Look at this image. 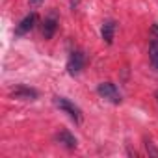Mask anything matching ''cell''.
I'll return each instance as SVG.
<instances>
[{"instance_id":"obj_12","label":"cell","mask_w":158,"mask_h":158,"mask_svg":"<svg viewBox=\"0 0 158 158\" xmlns=\"http://www.w3.org/2000/svg\"><path fill=\"white\" fill-rule=\"evenodd\" d=\"M28 4H30L32 8H37V6H41V4H43V0H28Z\"/></svg>"},{"instance_id":"obj_2","label":"cell","mask_w":158,"mask_h":158,"mask_svg":"<svg viewBox=\"0 0 158 158\" xmlns=\"http://www.w3.org/2000/svg\"><path fill=\"white\" fill-rule=\"evenodd\" d=\"M86 65V56L82 50H73L69 54V60H67V73L71 76H76V74H80V71L84 69Z\"/></svg>"},{"instance_id":"obj_14","label":"cell","mask_w":158,"mask_h":158,"mask_svg":"<svg viewBox=\"0 0 158 158\" xmlns=\"http://www.w3.org/2000/svg\"><path fill=\"white\" fill-rule=\"evenodd\" d=\"M156 101H158V91H156Z\"/></svg>"},{"instance_id":"obj_8","label":"cell","mask_w":158,"mask_h":158,"mask_svg":"<svg viewBox=\"0 0 158 158\" xmlns=\"http://www.w3.org/2000/svg\"><path fill=\"white\" fill-rule=\"evenodd\" d=\"M101 35H102V39H104L106 45H112V43H114V35H115V23H114V21H106V23L102 24Z\"/></svg>"},{"instance_id":"obj_10","label":"cell","mask_w":158,"mask_h":158,"mask_svg":"<svg viewBox=\"0 0 158 158\" xmlns=\"http://www.w3.org/2000/svg\"><path fill=\"white\" fill-rule=\"evenodd\" d=\"M145 147H147V152H149L151 156H158V149H154V145H152L151 141H147Z\"/></svg>"},{"instance_id":"obj_7","label":"cell","mask_w":158,"mask_h":158,"mask_svg":"<svg viewBox=\"0 0 158 158\" xmlns=\"http://www.w3.org/2000/svg\"><path fill=\"white\" fill-rule=\"evenodd\" d=\"M56 141L61 143V145L67 147V149H76V145H78V139H76L69 130H60V132L56 134Z\"/></svg>"},{"instance_id":"obj_11","label":"cell","mask_w":158,"mask_h":158,"mask_svg":"<svg viewBox=\"0 0 158 158\" xmlns=\"http://www.w3.org/2000/svg\"><path fill=\"white\" fill-rule=\"evenodd\" d=\"M151 34H152L154 39H158V24H152L151 26Z\"/></svg>"},{"instance_id":"obj_4","label":"cell","mask_w":158,"mask_h":158,"mask_svg":"<svg viewBox=\"0 0 158 158\" xmlns=\"http://www.w3.org/2000/svg\"><path fill=\"white\" fill-rule=\"evenodd\" d=\"M58 24H60L58 13L50 11L48 17H45V23H43V37L45 39H52L54 34H56V30H58Z\"/></svg>"},{"instance_id":"obj_13","label":"cell","mask_w":158,"mask_h":158,"mask_svg":"<svg viewBox=\"0 0 158 158\" xmlns=\"http://www.w3.org/2000/svg\"><path fill=\"white\" fill-rule=\"evenodd\" d=\"M76 8H78V0H71V10L74 11Z\"/></svg>"},{"instance_id":"obj_3","label":"cell","mask_w":158,"mask_h":158,"mask_svg":"<svg viewBox=\"0 0 158 158\" xmlns=\"http://www.w3.org/2000/svg\"><path fill=\"white\" fill-rule=\"evenodd\" d=\"M97 93H99L102 99L110 101L112 104H119V102L123 101V99H121V93H119V89H117V86L112 84V82H102V84H99V86H97Z\"/></svg>"},{"instance_id":"obj_5","label":"cell","mask_w":158,"mask_h":158,"mask_svg":"<svg viewBox=\"0 0 158 158\" xmlns=\"http://www.w3.org/2000/svg\"><path fill=\"white\" fill-rule=\"evenodd\" d=\"M35 23H37V13H28V15L17 24V28H15V35H24V34H28L30 30H34Z\"/></svg>"},{"instance_id":"obj_1","label":"cell","mask_w":158,"mask_h":158,"mask_svg":"<svg viewBox=\"0 0 158 158\" xmlns=\"http://www.w3.org/2000/svg\"><path fill=\"white\" fill-rule=\"evenodd\" d=\"M54 104H56L61 112H65L76 125L82 123V110L78 108L74 102H71L69 99H65V97H54Z\"/></svg>"},{"instance_id":"obj_6","label":"cell","mask_w":158,"mask_h":158,"mask_svg":"<svg viewBox=\"0 0 158 158\" xmlns=\"http://www.w3.org/2000/svg\"><path fill=\"white\" fill-rule=\"evenodd\" d=\"M11 97L13 99H19V101H35L39 97V93L34 89V88H28V86H19L11 91Z\"/></svg>"},{"instance_id":"obj_9","label":"cell","mask_w":158,"mask_h":158,"mask_svg":"<svg viewBox=\"0 0 158 158\" xmlns=\"http://www.w3.org/2000/svg\"><path fill=\"white\" fill-rule=\"evenodd\" d=\"M149 60H151V65L158 71V39H154V37L149 45Z\"/></svg>"}]
</instances>
